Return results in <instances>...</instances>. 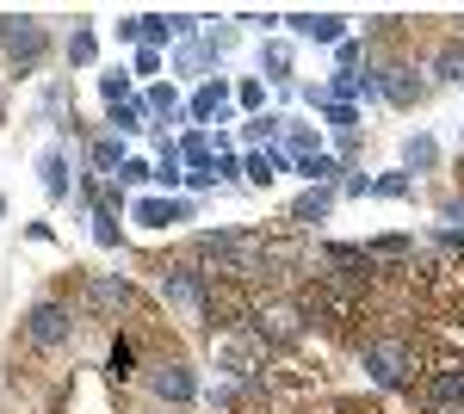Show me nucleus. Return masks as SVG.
Masks as SVG:
<instances>
[{"label":"nucleus","mask_w":464,"mask_h":414,"mask_svg":"<svg viewBox=\"0 0 464 414\" xmlns=\"http://www.w3.org/2000/svg\"><path fill=\"white\" fill-rule=\"evenodd\" d=\"M279 173H291V155L273 142V149H248L242 155V179H254V186H273Z\"/></svg>","instance_id":"nucleus-16"},{"label":"nucleus","mask_w":464,"mask_h":414,"mask_svg":"<svg viewBox=\"0 0 464 414\" xmlns=\"http://www.w3.org/2000/svg\"><path fill=\"white\" fill-rule=\"evenodd\" d=\"M137 303V284L130 278H118V273H81V310H93V315H118V310H130Z\"/></svg>","instance_id":"nucleus-8"},{"label":"nucleus","mask_w":464,"mask_h":414,"mask_svg":"<svg viewBox=\"0 0 464 414\" xmlns=\"http://www.w3.org/2000/svg\"><path fill=\"white\" fill-rule=\"evenodd\" d=\"M0 32H6V13H0Z\"/></svg>","instance_id":"nucleus-41"},{"label":"nucleus","mask_w":464,"mask_h":414,"mask_svg":"<svg viewBox=\"0 0 464 414\" xmlns=\"http://www.w3.org/2000/svg\"><path fill=\"white\" fill-rule=\"evenodd\" d=\"M236 105H242L248 118H260V105H266V81H242V87H236Z\"/></svg>","instance_id":"nucleus-35"},{"label":"nucleus","mask_w":464,"mask_h":414,"mask_svg":"<svg viewBox=\"0 0 464 414\" xmlns=\"http://www.w3.org/2000/svg\"><path fill=\"white\" fill-rule=\"evenodd\" d=\"M459 142H464V130H459Z\"/></svg>","instance_id":"nucleus-43"},{"label":"nucleus","mask_w":464,"mask_h":414,"mask_svg":"<svg viewBox=\"0 0 464 414\" xmlns=\"http://www.w3.org/2000/svg\"><path fill=\"white\" fill-rule=\"evenodd\" d=\"M415 371H421V346H415V334H396V328H384V334H372L365 341V378L378 383V390H409L415 383Z\"/></svg>","instance_id":"nucleus-1"},{"label":"nucleus","mask_w":464,"mask_h":414,"mask_svg":"<svg viewBox=\"0 0 464 414\" xmlns=\"http://www.w3.org/2000/svg\"><path fill=\"white\" fill-rule=\"evenodd\" d=\"M211 63H223L211 43H186V50L174 56V69H186V74H192V69H211Z\"/></svg>","instance_id":"nucleus-33"},{"label":"nucleus","mask_w":464,"mask_h":414,"mask_svg":"<svg viewBox=\"0 0 464 414\" xmlns=\"http://www.w3.org/2000/svg\"><path fill=\"white\" fill-rule=\"evenodd\" d=\"M260 74L266 81H291V43H260Z\"/></svg>","instance_id":"nucleus-29"},{"label":"nucleus","mask_w":464,"mask_h":414,"mask_svg":"<svg viewBox=\"0 0 464 414\" xmlns=\"http://www.w3.org/2000/svg\"><path fill=\"white\" fill-rule=\"evenodd\" d=\"M186 161H179V142H161V155H155V186H161V192H168V198H174L179 186H186Z\"/></svg>","instance_id":"nucleus-22"},{"label":"nucleus","mask_w":464,"mask_h":414,"mask_svg":"<svg viewBox=\"0 0 464 414\" xmlns=\"http://www.w3.org/2000/svg\"><path fill=\"white\" fill-rule=\"evenodd\" d=\"M100 100H106L111 111H118V105H130V100H137V87H130V74H124V69L100 74Z\"/></svg>","instance_id":"nucleus-30"},{"label":"nucleus","mask_w":464,"mask_h":414,"mask_svg":"<svg viewBox=\"0 0 464 414\" xmlns=\"http://www.w3.org/2000/svg\"><path fill=\"white\" fill-rule=\"evenodd\" d=\"M179 161H186L192 173H211L217 168V142L205 137V130H186V137H179Z\"/></svg>","instance_id":"nucleus-20"},{"label":"nucleus","mask_w":464,"mask_h":414,"mask_svg":"<svg viewBox=\"0 0 464 414\" xmlns=\"http://www.w3.org/2000/svg\"><path fill=\"white\" fill-rule=\"evenodd\" d=\"M0 217H6V198H0Z\"/></svg>","instance_id":"nucleus-42"},{"label":"nucleus","mask_w":464,"mask_h":414,"mask_svg":"<svg viewBox=\"0 0 464 414\" xmlns=\"http://www.w3.org/2000/svg\"><path fill=\"white\" fill-rule=\"evenodd\" d=\"M155 284H161V303H174L179 315H205L211 273H205L198 260H161V266H155Z\"/></svg>","instance_id":"nucleus-4"},{"label":"nucleus","mask_w":464,"mask_h":414,"mask_svg":"<svg viewBox=\"0 0 464 414\" xmlns=\"http://www.w3.org/2000/svg\"><path fill=\"white\" fill-rule=\"evenodd\" d=\"M186 217H192V198H168V192L130 205V223H143V229H174V223H186Z\"/></svg>","instance_id":"nucleus-11"},{"label":"nucleus","mask_w":464,"mask_h":414,"mask_svg":"<svg viewBox=\"0 0 464 414\" xmlns=\"http://www.w3.org/2000/svg\"><path fill=\"white\" fill-rule=\"evenodd\" d=\"M359 63H365V43H359V37L334 43V74H359Z\"/></svg>","instance_id":"nucleus-34"},{"label":"nucleus","mask_w":464,"mask_h":414,"mask_svg":"<svg viewBox=\"0 0 464 414\" xmlns=\"http://www.w3.org/2000/svg\"><path fill=\"white\" fill-rule=\"evenodd\" d=\"M248 334L266 352H291V346H304V334H310V322H304V310L291 303V297H266V303H254V322Z\"/></svg>","instance_id":"nucleus-2"},{"label":"nucleus","mask_w":464,"mask_h":414,"mask_svg":"<svg viewBox=\"0 0 464 414\" xmlns=\"http://www.w3.org/2000/svg\"><path fill=\"white\" fill-rule=\"evenodd\" d=\"M118 37L137 43V50H161L179 32H174V13H130V19H118Z\"/></svg>","instance_id":"nucleus-10"},{"label":"nucleus","mask_w":464,"mask_h":414,"mask_svg":"<svg viewBox=\"0 0 464 414\" xmlns=\"http://www.w3.org/2000/svg\"><path fill=\"white\" fill-rule=\"evenodd\" d=\"M285 25H291V37H310V43H347V19L341 13H291Z\"/></svg>","instance_id":"nucleus-13"},{"label":"nucleus","mask_w":464,"mask_h":414,"mask_svg":"<svg viewBox=\"0 0 464 414\" xmlns=\"http://www.w3.org/2000/svg\"><path fill=\"white\" fill-rule=\"evenodd\" d=\"M137 100L149 105V118H155V124H168V118H179V93H174V81H155L149 93H137Z\"/></svg>","instance_id":"nucleus-23"},{"label":"nucleus","mask_w":464,"mask_h":414,"mask_svg":"<svg viewBox=\"0 0 464 414\" xmlns=\"http://www.w3.org/2000/svg\"><path fill=\"white\" fill-rule=\"evenodd\" d=\"M440 217H446V229H464V198H446Z\"/></svg>","instance_id":"nucleus-39"},{"label":"nucleus","mask_w":464,"mask_h":414,"mask_svg":"<svg viewBox=\"0 0 464 414\" xmlns=\"http://www.w3.org/2000/svg\"><path fill=\"white\" fill-rule=\"evenodd\" d=\"M130 371H137V346H130V334H118L106 352V378L111 383H130Z\"/></svg>","instance_id":"nucleus-24"},{"label":"nucleus","mask_w":464,"mask_h":414,"mask_svg":"<svg viewBox=\"0 0 464 414\" xmlns=\"http://www.w3.org/2000/svg\"><path fill=\"white\" fill-rule=\"evenodd\" d=\"M37 173H44V198H50V205H63V198H69V149H63V142H50V149L37 155Z\"/></svg>","instance_id":"nucleus-15"},{"label":"nucleus","mask_w":464,"mask_h":414,"mask_svg":"<svg viewBox=\"0 0 464 414\" xmlns=\"http://www.w3.org/2000/svg\"><path fill=\"white\" fill-rule=\"evenodd\" d=\"M372 87H378V100L396 105V111H415V105L428 100V74L415 69V63H384V69L372 74Z\"/></svg>","instance_id":"nucleus-7"},{"label":"nucleus","mask_w":464,"mask_h":414,"mask_svg":"<svg viewBox=\"0 0 464 414\" xmlns=\"http://www.w3.org/2000/svg\"><path fill=\"white\" fill-rule=\"evenodd\" d=\"M279 130H285V118L260 111V118H248V124H242V142H248V149H273V137H279Z\"/></svg>","instance_id":"nucleus-26"},{"label":"nucleus","mask_w":464,"mask_h":414,"mask_svg":"<svg viewBox=\"0 0 464 414\" xmlns=\"http://www.w3.org/2000/svg\"><path fill=\"white\" fill-rule=\"evenodd\" d=\"M130 69H137V74H155V69H161V50H137V56H130Z\"/></svg>","instance_id":"nucleus-38"},{"label":"nucleus","mask_w":464,"mask_h":414,"mask_svg":"<svg viewBox=\"0 0 464 414\" xmlns=\"http://www.w3.org/2000/svg\"><path fill=\"white\" fill-rule=\"evenodd\" d=\"M229 100H236V87H229L223 74H211V81H205V87H198V93L186 100V111H192L198 124H211V118L223 124V118H229Z\"/></svg>","instance_id":"nucleus-12"},{"label":"nucleus","mask_w":464,"mask_h":414,"mask_svg":"<svg viewBox=\"0 0 464 414\" xmlns=\"http://www.w3.org/2000/svg\"><path fill=\"white\" fill-rule=\"evenodd\" d=\"M365 260L372 266H409L415 260V236H372L365 242Z\"/></svg>","instance_id":"nucleus-17"},{"label":"nucleus","mask_w":464,"mask_h":414,"mask_svg":"<svg viewBox=\"0 0 464 414\" xmlns=\"http://www.w3.org/2000/svg\"><path fill=\"white\" fill-rule=\"evenodd\" d=\"M149 396L168 402V409H192L205 390H198V371L186 359H161V365H149Z\"/></svg>","instance_id":"nucleus-6"},{"label":"nucleus","mask_w":464,"mask_h":414,"mask_svg":"<svg viewBox=\"0 0 464 414\" xmlns=\"http://www.w3.org/2000/svg\"><path fill=\"white\" fill-rule=\"evenodd\" d=\"M130 155H124V142L118 137H93L87 142V173H100V179H118V168H124Z\"/></svg>","instance_id":"nucleus-18"},{"label":"nucleus","mask_w":464,"mask_h":414,"mask_svg":"<svg viewBox=\"0 0 464 414\" xmlns=\"http://www.w3.org/2000/svg\"><path fill=\"white\" fill-rule=\"evenodd\" d=\"M0 50H6V63H13V74L25 81V74H37L44 63H50V32L37 25L32 13H6V32H0Z\"/></svg>","instance_id":"nucleus-5"},{"label":"nucleus","mask_w":464,"mask_h":414,"mask_svg":"<svg viewBox=\"0 0 464 414\" xmlns=\"http://www.w3.org/2000/svg\"><path fill=\"white\" fill-rule=\"evenodd\" d=\"M428 74H440V81L464 87V37H446V43L433 50V69H428Z\"/></svg>","instance_id":"nucleus-21"},{"label":"nucleus","mask_w":464,"mask_h":414,"mask_svg":"<svg viewBox=\"0 0 464 414\" xmlns=\"http://www.w3.org/2000/svg\"><path fill=\"white\" fill-rule=\"evenodd\" d=\"M149 179H155V168H149V161H137V155L118 168V186H149Z\"/></svg>","instance_id":"nucleus-37"},{"label":"nucleus","mask_w":464,"mask_h":414,"mask_svg":"<svg viewBox=\"0 0 464 414\" xmlns=\"http://www.w3.org/2000/svg\"><path fill=\"white\" fill-rule=\"evenodd\" d=\"M372 198H415V173H378Z\"/></svg>","instance_id":"nucleus-32"},{"label":"nucleus","mask_w":464,"mask_h":414,"mask_svg":"<svg viewBox=\"0 0 464 414\" xmlns=\"http://www.w3.org/2000/svg\"><path fill=\"white\" fill-rule=\"evenodd\" d=\"M291 173H304L310 186H334L341 179V161L334 155H304V161H291Z\"/></svg>","instance_id":"nucleus-25"},{"label":"nucleus","mask_w":464,"mask_h":414,"mask_svg":"<svg viewBox=\"0 0 464 414\" xmlns=\"http://www.w3.org/2000/svg\"><path fill=\"white\" fill-rule=\"evenodd\" d=\"M440 168V142L428 130H415V137L402 142V173H433Z\"/></svg>","instance_id":"nucleus-19"},{"label":"nucleus","mask_w":464,"mask_h":414,"mask_svg":"<svg viewBox=\"0 0 464 414\" xmlns=\"http://www.w3.org/2000/svg\"><path fill=\"white\" fill-rule=\"evenodd\" d=\"M341 192H347V198H372V173H353V179H347Z\"/></svg>","instance_id":"nucleus-40"},{"label":"nucleus","mask_w":464,"mask_h":414,"mask_svg":"<svg viewBox=\"0 0 464 414\" xmlns=\"http://www.w3.org/2000/svg\"><path fill=\"white\" fill-rule=\"evenodd\" d=\"M421 402L433 414H464V359H440L421 378Z\"/></svg>","instance_id":"nucleus-9"},{"label":"nucleus","mask_w":464,"mask_h":414,"mask_svg":"<svg viewBox=\"0 0 464 414\" xmlns=\"http://www.w3.org/2000/svg\"><path fill=\"white\" fill-rule=\"evenodd\" d=\"M74 322H81V303H69V297H37L19 328H25V341L37 352H56V346L74 341Z\"/></svg>","instance_id":"nucleus-3"},{"label":"nucleus","mask_w":464,"mask_h":414,"mask_svg":"<svg viewBox=\"0 0 464 414\" xmlns=\"http://www.w3.org/2000/svg\"><path fill=\"white\" fill-rule=\"evenodd\" d=\"M316 118L334 130V137H359V105H322Z\"/></svg>","instance_id":"nucleus-31"},{"label":"nucleus","mask_w":464,"mask_h":414,"mask_svg":"<svg viewBox=\"0 0 464 414\" xmlns=\"http://www.w3.org/2000/svg\"><path fill=\"white\" fill-rule=\"evenodd\" d=\"M334 210V186H304L297 198H291V210H285V223L291 229H316L322 217Z\"/></svg>","instance_id":"nucleus-14"},{"label":"nucleus","mask_w":464,"mask_h":414,"mask_svg":"<svg viewBox=\"0 0 464 414\" xmlns=\"http://www.w3.org/2000/svg\"><path fill=\"white\" fill-rule=\"evenodd\" d=\"M118 236H124V229H118V217H111V210H93V242L118 247Z\"/></svg>","instance_id":"nucleus-36"},{"label":"nucleus","mask_w":464,"mask_h":414,"mask_svg":"<svg viewBox=\"0 0 464 414\" xmlns=\"http://www.w3.org/2000/svg\"><path fill=\"white\" fill-rule=\"evenodd\" d=\"M137 130H149V105L143 100L118 105V111H111V137H137Z\"/></svg>","instance_id":"nucleus-27"},{"label":"nucleus","mask_w":464,"mask_h":414,"mask_svg":"<svg viewBox=\"0 0 464 414\" xmlns=\"http://www.w3.org/2000/svg\"><path fill=\"white\" fill-rule=\"evenodd\" d=\"M93 56H100L93 25H74V32H69V63H74V69H93Z\"/></svg>","instance_id":"nucleus-28"}]
</instances>
